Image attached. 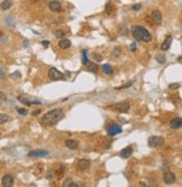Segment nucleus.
Segmentation results:
<instances>
[{
    "label": "nucleus",
    "mask_w": 182,
    "mask_h": 187,
    "mask_svg": "<svg viewBox=\"0 0 182 187\" xmlns=\"http://www.w3.org/2000/svg\"><path fill=\"white\" fill-rule=\"evenodd\" d=\"M63 118H64L63 110L60 108H56L43 116V122L47 126H52V124H56L57 122H59Z\"/></svg>",
    "instance_id": "obj_1"
},
{
    "label": "nucleus",
    "mask_w": 182,
    "mask_h": 187,
    "mask_svg": "<svg viewBox=\"0 0 182 187\" xmlns=\"http://www.w3.org/2000/svg\"><path fill=\"white\" fill-rule=\"evenodd\" d=\"M132 35L133 37L139 41L150 43L152 40V36L149 30L143 26H133L132 27Z\"/></svg>",
    "instance_id": "obj_2"
},
{
    "label": "nucleus",
    "mask_w": 182,
    "mask_h": 187,
    "mask_svg": "<svg viewBox=\"0 0 182 187\" xmlns=\"http://www.w3.org/2000/svg\"><path fill=\"white\" fill-rule=\"evenodd\" d=\"M165 140L163 137H159V136H152L147 139V145L149 147L151 148H159V147H162L164 145Z\"/></svg>",
    "instance_id": "obj_3"
},
{
    "label": "nucleus",
    "mask_w": 182,
    "mask_h": 187,
    "mask_svg": "<svg viewBox=\"0 0 182 187\" xmlns=\"http://www.w3.org/2000/svg\"><path fill=\"white\" fill-rule=\"evenodd\" d=\"M18 100L21 103L26 104V106H39V104H41V102L39 100L30 96V95H26V94H23V95L18 96Z\"/></svg>",
    "instance_id": "obj_4"
},
{
    "label": "nucleus",
    "mask_w": 182,
    "mask_h": 187,
    "mask_svg": "<svg viewBox=\"0 0 182 187\" xmlns=\"http://www.w3.org/2000/svg\"><path fill=\"white\" fill-rule=\"evenodd\" d=\"M48 77L52 81H57V80L64 79V75H63V73H60L58 69H56L55 67H52V68H50V69L48 71Z\"/></svg>",
    "instance_id": "obj_5"
},
{
    "label": "nucleus",
    "mask_w": 182,
    "mask_h": 187,
    "mask_svg": "<svg viewBox=\"0 0 182 187\" xmlns=\"http://www.w3.org/2000/svg\"><path fill=\"white\" fill-rule=\"evenodd\" d=\"M121 132H122V127L120 124H113L107 130V134L111 136V137H114V136L121 134Z\"/></svg>",
    "instance_id": "obj_6"
},
{
    "label": "nucleus",
    "mask_w": 182,
    "mask_h": 187,
    "mask_svg": "<svg viewBox=\"0 0 182 187\" xmlns=\"http://www.w3.org/2000/svg\"><path fill=\"white\" fill-rule=\"evenodd\" d=\"M1 185L3 187H11L13 185V177L10 174L5 175L1 180Z\"/></svg>",
    "instance_id": "obj_7"
},
{
    "label": "nucleus",
    "mask_w": 182,
    "mask_h": 187,
    "mask_svg": "<svg viewBox=\"0 0 182 187\" xmlns=\"http://www.w3.org/2000/svg\"><path fill=\"white\" fill-rule=\"evenodd\" d=\"M163 180H164L165 184H173V183H175L177 177H175V175L173 174V173L167 172V173H164V175H163Z\"/></svg>",
    "instance_id": "obj_8"
},
{
    "label": "nucleus",
    "mask_w": 182,
    "mask_h": 187,
    "mask_svg": "<svg viewBox=\"0 0 182 187\" xmlns=\"http://www.w3.org/2000/svg\"><path fill=\"white\" fill-rule=\"evenodd\" d=\"M133 155V147L132 146H128L124 149H122V151L120 152V156L124 159H129L131 156Z\"/></svg>",
    "instance_id": "obj_9"
},
{
    "label": "nucleus",
    "mask_w": 182,
    "mask_h": 187,
    "mask_svg": "<svg viewBox=\"0 0 182 187\" xmlns=\"http://www.w3.org/2000/svg\"><path fill=\"white\" fill-rule=\"evenodd\" d=\"M151 18L153 20V23L155 25H161L162 23V13H160L159 10H153L152 13H151Z\"/></svg>",
    "instance_id": "obj_10"
},
{
    "label": "nucleus",
    "mask_w": 182,
    "mask_h": 187,
    "mask_svg": "<svg viewBox=\"0 0 182 187\" xmlns=\"http://www.w3.org/2000/svg\"><path fill=\"white\" fill-rule=\"evenodd\" d=\"M118 112L121 113H125L130 110V103L129 102H121V103H117L116 107H115Z\"/></svg>",
    "instance_id": "obj_11"
},
{
    "label": "nucleus",
    "mask_w": 182,
    "mask_h": 187,
    "mask_svg": "<svg viewBox=\"0 0 182 187\" xmlns=\"http://www.w3.org/2000/svg\"><path fill=\"white\" fill-rule=\"evenodd\" d=\"M182 127V118H173L170 121V128L171 129H180Z\"/></svg>",
    "instance_id": "obj_12"
},
{
    "label": "nucleus",
    "mask_w": 182,
    "mask_h": 187,
    "mask_svg": "<svg viewBox=\"0 0 182 187\" xmlns=\"http://www.w3.org/2000/svg\"><path fill=\"white\" fill-rule=\"evenodd\" d=\"M28 156H30V157H45V156H48V151H46V150H35V151H30L28 154Z\"/></svg>",
    "instance_id": "obj_13"
},
{
    "label": "nucleus",
    "mask_w": 182,
    "mask_h": 187,
    "mask_svg": "<svg viewBox=\"0 0 182 187\" xmlns=\"http://www.w3.org/2000/svg\"><path fill=\"white\" fill-rule=\"evenodd\" d=\"M48 7H49L50 11H52V13H57V11H59L62 9V6H60V3L58 1H50Z\"/></svg>",
    "instance_id": "obj_14"
},
{
    "label": "nucleus",
    "mask_w": 182,
    "mask_h": 187,
    "mask_svg": "<svg viewBox=\"0 0 182 187\" xmlns=\"http://www.w3.org/2000/svg\"><path fill=\"white\" fill-rule=\"evenodd\" d=\"M65 146L68 148V149L75 150V149H77V147H78V142L76 140H74V139H67L65 141Z\"/></svg>",
    "instance_id": "obj_15"
},
{
    "label": "nucleus",
    "mask_w": 182,
    "mask_h": 187,
    "mask_svg": "<svg viewBox=\"0 0 182 187\" xmlns=\"http://www.w3.org/2000/svg\"><path fill=\"white\" fill-rule=\"evenodd\" d=\"M171 43H172V37L171 36H167V38L164 39L163 44L161 45V51H168L171 46Z\"/></svg>",
    "instance_id": "obj_16"
},
{
    "label": "nucleus",
    "mask_w": 182,
    "mask_h": 187,
    "mask_svg": "<svg viewBox=\"0 0 182 187\" xmlns=\"http://www.w3.org/2000/svg\"><path fill=\"white\" fill-rule=\"evenodd\" d=\"M90 166H91V162H90V160H86V159H82L78 162V167L80 169H87Z\"/></svg>",
    "instance_id": "obj_17"
},
{
    "label": "nucleus",
    "mask_w": 182,
    "mask_h": 187,
    "mask_svg": "<svg viewBox=\"0 0 182 187\" xmlns=\"http://www.w3.org/2000/svg\"><path fill=\"white\" fill-rule=\"evenodd\" d=\"M59 47L62 48V49H66V48H68V47H70V40L69 39H60L59 40Z\"/></svg>",
    "instance_id": "obj_18"
},
{
    "label": "nucleus",
    "mask_w": 182,
    "mask_h": 187,
    "mask_svg": "<svg viewBox=\"0 0 182 187\" xmlns=\"http://www.w3.org/2000/svg\"><path fill=\"white\" fill-rule=\"evenodd\" d=\"M102 71L104 72L105 74H107V75H112L113 74V67L111 66L110 64H104L102 66Z\"/></svg>",
    "instance_id": "obj_19"
},
{
    "label": "nucleus",
    "mask_w": 182,
    "mask_h": 187,
    "mask_svg": "<svg viewBox=\"0 0 182 187\" xmlns=\"http://www.w3.org/2000/svg\"><path fill=\"white\" fill-rule=\"evenodd\" d=\"M10 7H11V1H9V0H5V1H2L1 5H0V8H1L2 10H8Z\"/></svg>",
    "instance_id": "obj_20"
},
{
    "label": "nucleus",
    "mask_w": 182,
    "mask_h": 187,
    "mask_svg": "<svg viewBox=\"0 0 182 187\" xmlns=\"http://www.w3.org/2000/svg\"><path fill=\"white\" fill-rule=\"evenodd\" d=\"M86 68L90 71V72H92V73H96L97 72V66L95 65V64H93V63H88V65L86 66Z\"/></svg>",
    "instance_id": "obj_21"
},
{
    "label": "nucleus",
    "mask_w": 182,
    "mask_h": 187,
    "mask_svg": "<svg viewBox=\"0 0 182 187\" xmlns=\"http://www.w3.org/2000/svg\"><path fill=\"white\" fill-rule=\"evenodd\" d=\"M82 62H83V65H84V66H87L88 63H90V61H88V58H87V52H86V51L83 52V59H82Z\"/></svg>",
    "instance_id": "obj_22"
},
{
    "label": "nucleus",
    "mask_w": 182,
    "mask_h": 187,
    "mask_svg": "<svg viewBox=\"0 0 182 187\" xmlns=\"http://www.w3.org/2000/svg\"><path fill=\"white\" fill-rule=\"evenodd\" d=\"M9 121V117L7 114H3V113H0V124L2 123H6Z\"/></svg>",
    "instance_id": "obj_23"
},
{
    "label": "nucleus",
    "mask_w": 182,
    "mask_h": 187,
    "mask_svg": "<svg viewBox=\"0 0 182 187\" xmlns=\"http://www.w3.org/2000/svg\"><path fill=\"white\" fill-rule=\"evenodd\" d=\"M65 34L66 33H64V30H56L55 31V36L57 38H59V39H63L65 37Z\"/></svg>",
    "instance_id": "obj_24"
},
{
    "label": "nucleus",
    "mask_w": 182,
    "mask_h": 187,
    "mask_svg": "<svg viewBox=\"0 0 182 187\" xmlns=\"http://www.w3.org/2000/svg\"><path fill=\"white\" fill-rule=\"evenodd\" d=\"M156 61L161 64H164L165 63V57L163 55H156Z\"/></svg>",
    "instance_id": "obj_25"
},
{
    "label": "nucleus",
    "mask_w": 182,
    "mask_h": 187,
    "mask_svg": "<svg viewBox=\"0 0 182 187\" xmlns=\"http://www.w3.org/2000/svg\"><path fill=\"white\" fill-rule=\"evenodd\" d=\"M132 84H133V82H132V81H130V82H128V83H125V84H123V85L118 86L117 89H118V90H121V89H128V87H130Z\"/></svg>",
    "instance_id": "obj_26"
},
{
    "label": "nucleus",
    "mask_w": 182,
    "mask_h": 187,
    "mask_svg": "<svg viewBox=\"0 0 182 187\" xmlns=\"http://www.w3.org/2000/svg\"><path fill=\"white\" fill-rule=\"evenodd\" d=\"M170 89H172V90H175V89H179L180 87V84L179 83H172V84H170L169 85Z\"/></svg>",
    "instance_id": "obj_27"
},
{
    "label": "nucleus",
    "mask_w": 182,
    "mask_h": 187,
    "mask_svg": "<svg viewBox=\"0 0 182 187\" xmlns=\"http://www.w3.org/2000/svg\"><path fill=\"white\" fill-rule=\"evenodd\" d=\"M17 111H18L19 114H21V116H26L27 113H28V111H27L26 109H18Z\"/></svg>",
    "instance_id": "obj_28"
},
{
    "label": "nucleus",
    "mask_w": 182,
    "mask_h": 187,
    "mask_svg": "<svg viewBox=\"0 0 182 187\" xmlns=\"http://www.w3.org/2000/svg\"><path fill=\"white\" fill-rule=\"evenodd\" d=\"M5 101H6V94L0 91V103H2V102H5Z\"/></svg>",
    "instance_id": "obj_29"
},
{
    "label": "nucleus",
    "mask_w": 182,
    "mask_h": 187,
    "mask_svg": "<svg viewBox=\"0 0 182 187\" xmlns=\"http://www.w3.org/2000/svg\"><path fill=\"white\" fill-rule=\"evenodd\" d=\"M72 182H73V180H72L70 178H67V179H65V182L63 183V186H65V187L66 186H69V184H70Z\"/></svg>",
    "instance_id": "obj_30"
},
{
    "label": "nucleus",
    "mask_w": 182,
    "mask_h": 187,
    "mask_svg": "<svg viewBox=\"0 0 182 187\" xmlns=\"http://www.w3.org/2000/svg\"><path fill=\"white\" fill-rule=\"evenodd\" d=\"M94 58H96L97 62H101V61L103 59V57H102L101 55H98V54H94Z\"/></svg>",
    "instance_id": "obj_31"
},
{
    "label": "nucleus",
    "mask_w": 182,
    "mask_h": 187,
    "mask_svg": "<svg viewBox=\"0 0 182 187\" xmlns=\"http://www.w3.org/2000/svg\"><path fill=\"white\" fill-rule=\"evenodd\" d=\"M141 8H142V6H141L140 3H136V5L133 6V10H140Z\"/></svg>",
    "instance_id": "obj_32"
},
{
    "label": "nucleus",
    "mask_w": 182,
    "mask_h": 187,
    "mask_svg": "<svg viewBox=\"0 0 182 187\" xmlns=\"http://www.w3.org/2000/svg\"><path fill=\"white\" fill-rule=\"evenodd\" d=\"M130 48H131L132 52H135V51H136V44H135V43H132L131 46H130Z\"/></svg>",
    "instance_id": "obj_33"
},
{
    "label": "nucleus",
    "mask_w": 182,
    "mask_h": 187,
    "mask_svg": "<svg viewBox=\"0 0 182 187\" xmlns=\"http://www.w3.org/2000/svg\"><path fill=\"white\" fill-rule=\"evenodd\" d=\"M78 186H80L78 183H74V182H72L70 184H69V187H78Z\"/></svg>",
    "instance_id": "obj_34"
},
{
    "label": "nucleus",
    "mask_w": 182,
    "mask_h": 187,
    "mask_svg": "<svg viewBox=\"0 0 182 187\" xmlns=\"http://www.w3.org/2000/svg\"><path fill=\"white\" fill-rule=\"evenodd\" d=\"M3 77V68L0 66V79H2Z\"/></svg>",
    "instance_id": "obj_35"
},
{
    "label": "nucleus",
    "mask_w": 182,
    "mask_h": 187,
    "mask_svg": "<svg viewBox=\"0 0 182 187\" xmlns=\"http://www.w3.org/2000/svg\"><path fill=\"white\" fill-rule=\"evenodd\" d=\"M43 45H44L45 47H47V46L49 45V41H48V40H44V41H43Z\"/></svg>",
    "instance_id": "obj_36"
},
{
    "label": "nucleus",
    "mask_w": 182,
    "mask_h": 187,
    "mask_svg": "<svg viewBox=\"0 0 182 187\" xmlns=\"http://www.w3.org/2000/svg\"><path fill=\"white\" fill-rule=\"evenodd\" d=\"M39 113H40V110H36V111H34L31 114H33V116H37V114H39Z\"/></svg>",
    "instance_id": "obj_37"
}]
</instances>
